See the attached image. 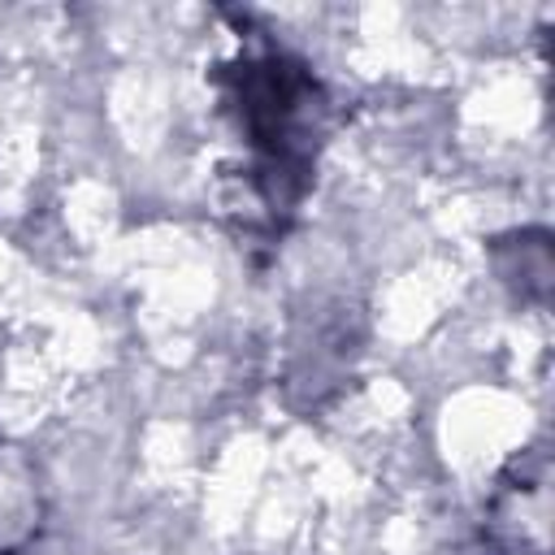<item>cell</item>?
Masks as SVG:
<instances>
[{
  "instance_id": "obj_1",
  "label": "cell",
  "mask_w": 555,
  "mask_h": 555,
  "mask_svg": "<svg viewBox=\"0 0 555 555\" xmlns=\"http://www.w3.org/2000/svg\"><path fill=\"white\" fill-rule=\"evenodd\" d=\"M221 104L238 143V182L260 212H291L312 165L321 91L282 48L247 39L221 74Z\"/></svg>"
}]
</instances>
